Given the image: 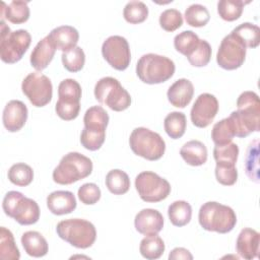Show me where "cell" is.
I'll list each match as a JSON object with an SVG mask.
<instances>
[{
    "label": "cell",
    "instance_id": "obj_1",
    "mask_svg": "<svg viewBox=\"0 0 260 260\" xmlns=\"http://www.w3.org/2000/svg\"><path fill=\"white\" fill-rule=\"evenodd\" d=\"M237 111L229 118L235 130V136L244 138L260 130V100L254 91H244L237 100Z\"/></svg>",
    "mask_w": 260,
    "mask_h": 260
},
{
    "label": "cell",
    "instance_id": "obj_2",
    "mask_svg": "<svg viewBox=\"0 0 260 260\" xmlns=\"http://www.w3.org/2000/svg\"><path fill=\"white\" fill-rule=\"evenodd\" d=\"M198 220L205 231L226 234L235 228L237 215L230 206L215 201H208L201 205Z\"/></svg>",
    "mask_w": 260,
    "mask_h": 260
},
{
    "label": "cell",
    "instance_id": "obj_3",
    "mask_svg": "<svg viewBox=\"0 0 260 260\" xmlns=\"http://www.w3.org/2000/svg\"><path fill=\"white\" fill-rule=\"evenodd\" d=\"M173 60L166 56L148 53L140 57L136 64L138 78L147 84H158L169 80L175 73Z\"/></svg>",
    "mask_w": 260,
    "mask_h": 260
},
{
    "label": "cell",
    "instance_id": "obj_4",
    "mask_svg": "<svg viewBox=\"0 0 260 260\" xmlns=\"http://www.w3.org/2000/svg\"><path fill=\"white\" fill-rule=\"evenodd\" d=\"M92 172V161L87 156L71 151L65 154L54 169L53 181L60 185H70L88 177Z\"/></svg>",
    "mask_w": 260,
    "mask_h": 260
},
{
    "label": "cell",
    "instance_id": "obj_5",
    "mask_svg": "<svg viewBox=\"0 0 260 260\" xmlns=\"http://www.w3.org/2000/svg\"><path fill=\"white\" fill-rule=\"evenodd\" d=\"M56 232L62 240L78 249L91 247L96 239L94 225L83 218L61 220L56 226Z\"/></svg>",
    "mask_w": 260,
    "mask_h": 260
},
{
    "label": "cell",
    "instance_id": "obj_6",
    "mask_svg": "<svg viewBox=\"0 0 260 260\" xmlns=\"http://www.w3.org/2000/svg\"><path fill=\"white\" fill-rule=\"evenodd\" d=\"M2 207L7 216L12 217L21 225L34 224L40 218L38 203L18 191L7 192L3 198Z\"/></svg>",
    "mask_w": 260,
    "mask_h": 260
},
{
    "label": "cell",
    "instance_id": "obj_7",
    "mask_svg": "<svg viewBox=\"0 0 260 260\" xmlns=\"http://www.w3.org/2000/svg\"><path fill=\"white\" fill-rule=\"evenodd\" d=\"M1 39H0V57L4 63L13 64L18 62L27 51L31 36L25 29L11 31L5 21L1 19Z\"/></svg>",
    "mask_w": 260,
    "mask_h": 260
},
{
    "label": "cell",
    "instance_id": "obj_8",
    "mask_svg": "<svg viewBox=\"0 0 260 260\" xmlns=\"http://www.w3.org/2000/svg\"><path fill=\"white\" fill-rule=\"evenodd\" d=\"M129 145L136 155L147 160L159 159L166 150V142L162 137L145 127H137L131 132Z\"/></svg>",
    "mask_w": 260,
    "mask_h": 260
},
{
    "label": "cell",
    "instance_id": "obj_9",
    "mask_svg": "<svg viewBox=\"0 0 260 260\" xmlns=\"http://www.w3.org/2000/svg\"><path fill=\"white\" fill-rule=\"evenodd\" d=\"M94 96L99 103L106 105L115 112L124 111L131 105L129 92L118 79L111 76L103 77L95 83Z\"/></svg>",
    "mask_w": 260,
    "mask_h": 260
},
{
    "label": "cell",
    "instance_id": "obj_10",
    "mask_svg": "<svg viewBox=\"0 0 260 260\" xmlns=\"http://www.w3.org/2000/svg\"><path fill=\"white\" fill-rule=\"evenodd\" d=\"M135 188L139 197L145 202H159L171 193L170 183L157 174L141 172L135 178Z\"/></svg>",
    "mask_w": 260,
    "mask_h": 260
},
{
    "label": "cell",
    "instance_id": "obj_11",
    "mask_svg": "<svg viewBox=\"0 0 260 260\" xmlns=\"http://www.w3.org/2000/svg\"><path fill=\"white\" fill-rule=\"evenodd\" d=\"M21 89L31 105L37 108L45 107L52 100V82L48 76L40 72H31L26 75L22 80Z\"/></svg>",
    "mask_w": 260,
    "mask_h": 260
},
{
    "label": "cell",
    "instance_id": "obj_12",
    "mask_svg": "<svg viewBox=\"0 0 260 260\" xmlns=\"http://www.w3.org/2000/svg\"><path fill=\"white\" fill-rule=\"evenodd\" d=\"M246 51L247 48L243 42L231 32L222 39L219 45L216 54V62L222 69H238L245 62Z\"/></svg>",
    "mask_w": 260,
    "mask_h": 260
},
{
    "label": "cell",
    "instance_id": "obj_13",
    "mask_svg": "<svg viewBox=\"0 0 260 260\" xmlns=\"http://www.w3.org/2000/svg\"><path fill=\"white\" fill-rule=\"evenodd\" d=\"M102 55L116 70H125L131 61L130 47L127 40L121 36H111L103 43Z\"/></svg>",
    "mask_w": 260,
    "mask_h": 260
},
{
    "label": "cell",
    "instance_id": "obj_14",
    "mask_svg": "<svg viewBox=\"0 0 260 260\" xmlns=\"http://www.w3.org/2000/svg\"><path fill=\"white\" fill-rule=\"evenodd\" d=\"M218 112V101L211 93H201L195 101L190 112L191 122L198 128L211 124Z\"/></svg>",
    "mask_w": 260,
    "mask_h": 260
},
{
    "label": "cell",
    "instance_id": "obj_15",
    "mask_svg": "<svg viewBox=\"0 0 260 260\" xmlns=\"http://www.w3.org/2000/svg\"><path fill=\"white\" fill-rule=\"evenodd\" d=\"M28 111L24 103L12 100L6 104L3 110L2 121L6 130L9 132L19 131L27 120Z\"/></svg>",
    "mask_w": 260,
    "mask_h": 260
},
{
    "label": "cell",
    "instance_id": "obj_16",
    "mask_svg": "<svg viewBox=\"0 0 260 260\" xmlns=\"http://www.w3.org/2000/svg\"><path fill=\"white\" fill-rule=\"evenodd\" d=\"M134 226L144 236L157 235L164 228V216L156 209L144 208L135 215Z\"/></svg>",
    "mask_w": 260,
    "mask_h": 260
},
{
    "label": "cell",
    "instance_id": "obj_17",
    "mask_svg": "<svg viewBox=\"0 0 260 260\" xmlns=\"http://www.w3.org/2000/svg\"><path fill=\"white\" fill-rule=\"evenodd\" d=\"M260 234L250 228L243 229L236 242L237 253L244 259L251 260L259 255Z\"/></svg>",
    "mask_w": 260,
    "mask_h": 260
},
{
    "label": "cell",
    "instance_id": "obj_18",
    "mask_svg": "<svg viewBox=\"0 0 260 260\" xmlns=\"http://www.w3.org/2000/svg\"><path fill=\"white\" fill-rule=\"evenodd\" d=\"M194 94L193 83L186 78L176 80L168 89L167 96L172 106L185 108L188 106Z\"/></svg>",
    "mask_w": 260,
    "mask_h": 260
},
{
    "label": "cell",
    "instance_id": "obj_19",
    "mask_svg": "<svg viewBox=\"0 0 260 260\" xmlns=\"http://www.w3.org/2000/svg\"><path fill=\"white\" fill-rule=\"evenodd\" d=\"M76 199L72 192L58 190L47 197V207L55 215L71 213L76 208Z\"/></svg>",
    "mask_w": 260,
    "mask_h": 260
},
{
    "label": "cell",
    "instance_id": "obj_20",
    "mask_svg": "<svg viewBox=\"0 0 260 260\" xmlns=\"http://www.w3.org/2000/svg\"><path fill=\"white\" fill-rule=\"evenodd\" d=\"M48 37L57 50L66 52L76 47L79 40V32L71 25H61L52 29Z\"/></svg>",
    "mask_w": 260,
    "mask_h": 260
},
{
    "label": "cell",
    "instance_id": "obj_21",
    "mask_svg": "<svg viewBox=\"0 0 260 260\" xmlns=\"http://www.w3.org/2000/svg\"><path fill=\"white\" fill-rule=\"evenodd\" d=\"M56 47L49 39L45 37L34 48L30 54V64L37 71H42L48 67L54 58Z\"/></svg>",
    "mask_w": 260,
    "mask_h": 260
},
{
    "label": "cell",
    "instance_id": "obj_22",
    "mask_svg": "<svg viewBox=\"0 0 260 260\" xmlns=\"http://www.w3.org/2000/svg\"><path fill=\"white\" fill-rule=\"evenodd\" d=\"M180 154L185 162L192 167H199L207 160V148L199 140H190L180 149Z\"/></svg>",
    "mask_w": 260,
    "mask_h": 260
},
{
    "label": "cell",
    "instance_id": "obj_23",
    "mask_svg": "<svg viewBox=\"0 0 260 260\" xmlns=\"http://www.w3.org/2000/svg\"><path fill=\"white\" fill-rule=\"evenodd\" d=\"M21 244L26 254L36 258L45 256L49 250L47 240L41 233L36 231L25 232L21 236Z\"/></svg>",
    "mask_w": 260,
    "mask_h": 260
},
{
    "label": "cell",
    "instance_id": "obj_24",
    "mask_svg": "<svg viewBox=\"0 0 260 260\" xmlns=\"http://www.w3.org/2000/svg\"><path fill=\"white\" fill-rule=\"evenodd\" d=\"M2 19L6 18L14 24H20L28 20L29 8L25 1H11L8 5L2 2L1 7Z\"/></svg>",
    "mask_w": 260,
    "mask_h": 260
},
{
    "label": "cell",
    "instance_id": "obj_25",
    "mask_svg": "<svg viewBox=\"0 0 260 260\" xmlns=\"http://www.w3.org/2000/svg\"><path fill=\"white\" fill-rule=\"evenodd\" d=\"M84 128L95 131H106L109 124V115L101 106H92L86 110L83 117Z\"/></svg>",
    "mask_w": 260,
    "mask_h": 260
},
{
    "label": "cell",
    "instance_id": "obj_26",
    "mask_svg": "<svg viewBox=\"0 0 260 260\" xmlns=\"http://www.w3.org/2000/svg\"><path fill=\"white\" fill-rule=\"evenodd\" d=\"M170 221L175 226H184L188 224L192 217V207L184 200H177L170 204L168 208Z\"/></svg>",
    "mask_w": 260,
    "mask_h": 260
},
{
    "label": "cell",
    "instance_id": "obj_27",
    "mask_svg": "<svg viewBox=\"0 0 260 260\" xmlns=\"http://www.w3.org/2000/svg\"><path fill=\"white\" fill-rule=\"evenodd\" d=\"M106 186L114 195L125 194L130 188L129 176L122 170H111L106 176Z\"/></svg>",
    "mask_w": 260,
    "mask_h": 260
},
{
    "label": "cell",
    "instance_id": "obj_28",
    "mask_svg": "<svg viewBox=\"0 0 260 260\" xmlns=\"http://www.w3.org/2000/svg\"><path fill=\"white\" fill-rule=\"evenodd\" d=\"M186 116L182 112H171L164 120L165 131L172 139L181 138L186 131Z\"/></svg>",
    "mask_w": 260,
    "mask_h": 260
},
{
    "label": "cell",
    "instance_id": "obj_29",
    "mask_svg": "<svg viewBox=\"0 0 260 260\" xmlns=\"http://www.w3.org/2000/svg\"><path fill=\"white\" fill-rule=\"evenodd\" d=\"M165 243L157 235H149L143 238L139 245V252L148 260L158 259L165 252Z\"/></svg>",
    "mask_w": 260,
    "mask_h": 260
},
{
    "label": "cell",
    "instance_id": "obj_30",
    "mask_svg": "<svg viewBox=\"0 0 260 260\" xmlns=\"http://www.w3.org/2000/svg\"><path fill=\"white\" fill-rule=\"evenodd\" d=\"M231 32L238 37L246 48H256L260 43V28L256 24L244 22L235 27Z\"/></svg>",
    "mask_w": 260,
    "mask_h": 260
},
{
    "label": "cell",
    "instance_id": "obj_31",
    "mask_svg": "<svg viewBox=\"0 0 260 260\" xmlns=\"http://www.w3.org/2000/svg\"><path fill=\"white\" fill-rule=\"evenodd\" d=\"M0 258L2 260H18L20 258L13 234L5 226L0 228Z\"/></svg>",
    "mask_w": 260,
    "mask_h": 260
},
{
    "label": "cell",
    "instance_id": "obj_32",
    "mask_svg": "<svg viewBox=\"0 0 260 260\" xmlns=\"http://www.w3.org/2000/svg\"><path fill=\"white\" fill-rule=\"evenodd\" d=\"M235 137V130L231 119L224 118L215 123L211 130V138L215 145H224L232 142Z\"/></svg>",
    "mask_w": 260,
    "mask_h": 260
},
{
    "label": "cell",
    "instance_id": "obj_33",
    "mask_svg": "<svg viewBox=\"0 0 260 260\" xmlns=\"http://www.w3.org/2000/svg\"><path fill=\"white\" fill-rule=\"evenodd\" d=\"M259 141L258 139L253 140L247 149L246 160H245V171L249 179L255 183H259Z\"/></svg>",
    "mask_w": 260,
    "mask_h": 260
},
{
    "label": "cell",
    "instance_id": "obj_34",
    "mask_svg": "<svg viewBox=\"0 0 260 260\" xmlns=\"http://www.w3.org/2000/svg\"><path fill=\"white\" fill-rule=\"evenodd\" d=\"M8 179L16 186L25 187L32 182L34 171L28 165L24 162H17L10 167L8 171Z\"/></svg>",
    "mask_w": 260,
    "mask_h": 260
},
{
    "label": "cell",
    "instance_id": "obj_35",
    "mask_svg": "<svg viewBox=\"0 0 260 260\" xmlns=\"http://www.w3.org/2000/svg\"><path fill=\"white\" fill-rule=\"evenodd\" d=\"M246 2L242 0H220L217 3V13L225 21L240 18Z\"/></svg>",
    "mask_w": 260,
    "mask_h": 260
},
{
    "label": "cell",
    "instance_id": "obj_36",
    "mask_svg": "<svg viewBox=\"0 0 260 260\" xmlns=\"http://www.w3.org/2000/svg\"><path fill=\"white\" fill-rule=\"evenodd\" d=\"M123 16L125 20L131 24L141 23L148 16V7L141 1H130L123 9Z\"/></svg>",
    "mask_w": 260,
    "mask_h": 260
},
{
    "label": "cell",
    "instance_id": "obj_37",
    "mask_svg": "<svg viewBox=\"0 0 260 260\" xmlns=\"http://www.w3.org/2000/svg\"><path fill=\"white\" fill-rule=\"evenodd\" d=\"M81 86L72 78L62 80L58 86V100L70 103H80Z\"/></svg>",
    "mask_w": 260,
    "mask_h": 260
},
{
    "label": "cell",
    "instance_id": "obj_38",
    "mask_svg": "<svg viewBox=\"0 0 260 260\" xmlns=\"http://www.w3.org/2000/svg\"><path fill=\"white\" fill-rule=\"evenodd\" d=\"M199 42L200 39L194 31L184 30L175 37L174 47L179 53L187 57L196 49Z\"/></svg>",
    "mask_w": 260,
    "mask_h": 260
},
{
    "label": "cell",
    "instance_id": "obj_39",
    "mask_svg": "<svg viewBox=\"0 0 260 260\" xmlns=\"http://www.w3.org/2000/svg\"><path fill=\"white\" fill-rule=\"evenodd\" d=\"M185 20L193 27H201L207 24L210 14L207 8L201 4H192L185 10Z\"/></svg>",
    "mask_w": 260,
    "mask_h": 260
},
{
    "label": "cell",
    "instance_id": "obj_40",
    "mask_svg": "<svg viewBox=\"0 0 260 260\" xmlns=\"http://www.w3.org/2000/svg\"><path fill=\"white\" fill-rule=\"evenodd\" d=\"M62 63L64 68L69 72H78L80 71L85 63V54L80 47H75L69 51L63 52Z\"/></svg>",
    "mask_w": 260,
    "mask_h": 260
},
{
    "label": "cell",
    "instance_id": "obj_41",
    "mask_svg": "<svg viewBox=\"0 0 260 260\" xmlns=\"http://www.w3.org/2000/svg\"><path fill=\"white\" fill-rule=\"evenodd\" d=\"M211 46L205 40H200L196 49L187 56L189 63L194 67L206 66L211 58Z\"/></svg>",
    "mask_w": 260,
    "mask_h": 260
},
{
    "label": "cell",
    "instance_id": "obj_42",
    "mask_svg": "<svg viewBox=\"0 0 260 260\" xmlns=\"http://www.w3.org/2000/svg\"><path fill=\"white\" fill-rule=\"evenodd\" d=\"M106 139V131H95L83 128L80 134L81 145L90 151H95L102 147Z\"/></svg>",
    "mask_w": 260,
    "mask_h": 260
},
{
    "label": "cell",
    "instance_id": "obj_43",
    "mask_svg": "<svg viewBox=\"0 0 260 260\" xmlns=\"http://www.w3.org/2000/svg\"><path fill=\"white\" fill-rule=\"evenodd\" d=\"M239 155V147L236 143L230 142L224 145H215L213 157L216 162H226L236 165Z\"/></svg>",
    "mask_w": 260,
    "mask_h": 260
},
{
    "label": "cell",
    "instance_id": "obj_44",
    "mask_svg": "<svg viewBox=\"0 0 260 260\" xmlns=\"http://www.w3.org/2000/svg\"><path fill=\"white\" fill-rule=\"evenodd\" d=\"M216 181L223 186H232L238 180V171L236 165L226 162H216L215 166Z\"/></svg>",
    "mask_w": 260,
    "mask_h": 260
},
{
    "label": "cell",
    "instance_id": "obj_45",
    "mask_svg": "<svg viewBox=\"0 0 260 260\" xmlns=\"http://www.w3.org/2000/svg\"><path fill=\"white\" fill-rule=\"evenodd\" d=\"M183 24L182 13L177 9H166L159 15V25L166 31H175Z\"/></svg>",
    "mask_w": 260,
    "mask_h": 260
},
{
    "label": "cell",
    "instance_id": "obj_46",
    "mask_svg": "<svg viewBox=\"0 0 260 260\" xmlns=\"http://www.w3.org/2000/svg\"><path fill=\"white\" fill-rule=\"evenodd\" d=\"M77 195L83 204L92 205L100 200L101 189L94 183H85L79 187Z\"/></svg>",
    "mask_w": 260,
    "mask_h": 260
},
{
    "label": "cell",
    "instance_id": "obj_47",
    "mask_svg": "<svg viewBox=\"0 0 260 260\" xmlns=\"http://www.w3.org/2000/svg\"><path fill=\"white\" fill-rule=\"evenodd\" d=\"M56 114L64 121H71L77 118L80 111V103H69L58 100L55 106Z\"/></svg>",
    "mask_w": 260,
    "mask_h": 260
},
{
    "label": "cell",
    "instance_id": "obj_48",
    "mask_svg": "<svg viewBox=\"0 0 260 260\" xmlns=\"http://www.w3.org/2000/svg\"><path fill=\"white\" fill-rule=\"evenodd\" d=\"M169 259L170 260H177V259H185V260H192L193 256L192 254L185 248H175L171 251L169 254Z\"/></svg>",
    "mask_w": 260,
    "mask_h": 260
}]
</instances>
